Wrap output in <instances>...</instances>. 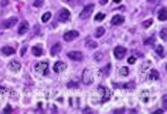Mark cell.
Here are the masks:
<instances>
[{"instance_id":"cell-1","label":"cell","mask_w":167,"mask_h":114,"mask_svg":"<svg viewBox=\"0 0 167 114\" xmlns=\"http://www.w3.org/2000/svg\"><path fill=\"white\" fill-rule=\"evenodd\" d=\"M94 81V76H92V72L91 70L86 68L84 71H83V82L86 84V85H89L92 83Z\"/></svg>"},{"instance_id":"cell-2","label":"cell","mask_w":167,"mask_h":114,"mask_svg":"<svg viewBox=\"0 0 167 114\" xmlns=\"http://www.w3.org/2000/svg\"><path fill=\"white\" fill-rule=\"evenodd\" d=\"M94 8H95V6H94L92 3L87 5V6L81 10V12L79 14V18H80V19H87V18H89L90 14L94 11Z\"/></svg>"},{"instance_id":"cell-3","label":"cell","mask_w":167,"mask_h":114,"mask_svg":"<svg viewBox=\"0 0 167 114\" xmlns=\"http://www.w3.org/2000/svg\"><path fill=\"white\" fill-rule=\"evenodd\" d=\"M35 70L41 73V74H47V71H48V62L46 61H41V62H38L35 65Z\"/></svg>"},{"instance_id":"cell-4","label":"cell","mask_w":167,"mask_h":114,"mask_svg":"<svg viewBox=\"0 0 167 114\" xmlns=\"http://www.w3.org/2000/svg\"><path fill=\"white\" fill-rule=\"evenodd\" d=\"M70 12L66 9V8H63L59 12H58V21L60 22H67L69 19H70Z\"/></svg>"},{"instance_id":"cell-5","label":"cell","mask_w":167,"mask_h":114,"mask_svg":"<svg viewBox=\"0 0 167 114\" xmlns=\"http://www.w3.org/2000/svg\"><path fill=\"white\" fill-rule=\"evenodd\" d=\"M17 22H18V19H17L16 17H11V18H9V19H7V20L2 21L1 27H2L3 29H9V28H13V27H15V25H17Z\"/></svg>"},{"instance_id":"cell-6","label":"cell","mask_w":167,"mask_h":114,"mask_svg":"<svg viewBox=\"0 0 167 114\" xmlns=\"http://www.w3.org/2000/svg\"><path fill=\"white\" fill-rule=\"evenodd\" d=\"M67 57L74 61H81L84 59L83 52H80V51H70L67 53Z\"/></svg>"},{"instance_id":"cell-7","label":"cell","mask_w":167,"mask_h":114,"mask_svg":"<svg viewBox=\"0 0 167 114\" xmlns=\"http://www.w3.org/2000/svg\"><path fill=\"white\" fill-rule=\"evenodd\" d=\"M98 90L102 92V103H105V102L109 101V99H110V96H112V92H110V90H108L107 88H104V87H99Z\"/></svg>"},{"instance_id":"cell-8","label":"cell","mask_w":167,"mask_h":114,"mask_svg":"<svg viewBox=\"0 0 167 114\" xmlns=\"http://www.w3.org/2000/svg\"><path fill=\"white\" fill-rule=\"evenodd\" d=\"M79 37V32L76 30H71V31H68L64 35V40L65 41H73L75 39H77Z\"/></svg>"},{"instance_id":"cell-9","label":"cell","mask_w":167,"mask_h":114,"mask_svg":"<svg viewBox=\"0 0 167 114\" xmlns=\"http://www.w3.org/2000/svg\"><path fill=\"white\" fill-rule=\"evenodd\" d=\"M126 52H127V50H126L124 47H116L115 50H114V55H115L116 59L121 60V59L125 57Z\"/></svg>"},{"instance_id":"cell-10","label":"cell","mask_w":167,"mask_h":114,"mask_svg":"<svg viewBox=\"0 0 167 114\" xmlns=\"http://www.w3.org/2000/svg\"><path fill=\"white\" fill-rule=\"evenodd\" d=\"M67 69V64L61 61H57L55 65H53V71L56 73H60V72H64L65 70Z\"/></svg>"},{"instance_id":"cell-11","label":"cell","mask_w":167,"mask_h":114,"mask_svg":"<svg viewBox=\"0 0 167 114\" xmlns=\"http://www.w3.org/2000/svg\"><path fill=\"white\" fill-rule=\"evenodd\" d=\"M124 21H125V18L123 17V16H120V14H116L114 16L113 18H112V25H121V23H124Z\"/></svg>"},{"instance_id":"cell-12","label":"cell","mask_w":167,"mask_h":114,"mask_svg":"<svg viewBox=\"0 0 167 114\" xmlns=\"http://www.w3.org/2000/svg\"><path fill=\"white\" fill-rule=\"evenodd\" d=\"M8 66H9V69H10L13 72H18V71L21 69V64H20V62L16 61V60L10 61V63H9Z\"/></svg>"},{"instance_id":"cell-13","label":"cell","mask_w":167,"mask_h":114,"mask_svg":"<svg viewBox=\"0 0 167 114\" xmlns=\"http://www.w3.org/2000/svg\"><path fill=\"white\" fill-rule=\"evenodd\" d=\"M29 29V25L27 21H22L20 25H19V28H18V33L19 35H25Z\"/></svg>"},{"instance_id":"cell-14","label":"cell","mask_w":167,"mask_h":114,"mask_svg":"<svg viewBox=\"0 0 167 114\" xmlns=\"http://www.w3.org/2000/svg\"><path fill=\"white\" fill-rule=\"evenodd\" d=\"M1 53L3 55H11L13 53H16V50L13 48H11V47H9V46H6V47H3L1 49Z\"/></svg>"},{"instance_id":"cell-15","label":"cell","mask_w":167,"mask_h":114,"mask_svg":"<svg viewBox=\"0 0 167 114\" xmlns=\"http://www.w3.org/2000/svg\"><path fill=\"white\" fill-rule=\"evenodd\" d=\"M61 51V43H59V42H57L56 44H53V47L51 48V50H50V53H51V55H57L59 52Z\"/></svg>"},{"instance_id":"cell-16","label":"cell","mask_w":167,"mask_h":114,"mask_svg":"<svg viewBox=\"0 0 167 114\" xmlns=\"http://www.w3.org/2000/svg\"><path fill=\"white\" fill-rule=\"evenodd\" d=\"M158 19L160 20V21H166L167 19V10L165 7H163L162 9H160V11L158 13Z\"/></svg>"},{"instance_id":"cell-17","label":"cell","mask_w":167,"mask_h":114,"mask_svg":"<svg viewBox=\"0 0 167 114\" xmlns=\"http://www.w3.org/2000/svg\"><path fill=\"white\" fill-rule=\"evenodd\" d=\"M31 52H32V54H34V55H36V57H40V55L42 54V49H41V47H40V46H35V47H32Z\"/></svg>"},{"instance_id":"cell-18","label":"cell","mask_w":167,"mask_h":114,"mask_svg":"<svg viewBox=\"0 0 167 114\" xmlns=\"http://www.w3.org/2000/svg\"><path fill=\"white\" fill-rule=\"evenodd\" d=\"M149 80H154V81H157V80H159V73H158V71L157 70H150V72H149Z\"/></svg>"},{"instance_id":"cell-19","label":"cell","mask_w":167,"mask_h":114,"mask_svg":"<svg viewBox=\"0 0 167 114\" xmlns=\"http://www.w3.org/2000/svg\"><path fill=\"white\" fill-rule=\"evenodd\" d=\"M156 53L160 57V58H164L165 57V52H164V48H163V46H157L156 47Z\"/></svg>"},{"instance_id":"cell-20","label":"cell","mask_w":167,"mask_h":114,"mask_svg":"<svg viewBox=\"0 0 167 114\" xmlns=\"http://www.w3.org/2000/svg\"><path fill=\"white\" fill-rule=\"evenodd\" d=\"M104 33H105V29H104L103 27H98V29L95 32V37L96 38H100L102 36H104Z\"/></svg>"},{"instance_id":"cell-21","label":"cell","mask_w":167,"mask_h":114,"mask_svg":"<svg viewBox=\"0 0 167 114\" xmlns=\"http://www.w3.org/2000/svg\"><path fill=\"white\" fill-rule=\"evenodd\" d=\"M50 18H51V13L46 12V13L42 14V17H41V21H42V22H48V21L50 20Z\"/></svg>"},{"instance_id":"cell-22","label":"cell","mask_w":167,"mask_h":114,"mask_svg":"<svg viewBox=\"0 0 167 114\" xmlns=\"http://www.w3.org/2000/svg\"><path fill=\"white\" fill-rule=\"evenodd\" d=\"M128 68H126V66H123V68H120V70H119V74L121 76H128Z\"/></svg>"},{"instance_id":"cell-23","label":"cell","mask_w":167,"mask_h":114,"mask_svg":"<svg viewBox=\"0 0 167 114\" xmlns=\"http://www.w3.org/2000/svg\"><path fill=\"white\" fill-rule=\"evenodd\" d=\"M106 18V16H105V13H97L96 14V17H95V21H103L104 19Z\"/></svg>"},{"instance_id":"cell-24","label":"cell","mask_w":167,"mask_h":114,"mask_svg":"<svg viewBox=\"0 0 167 114\" xmlns=\"http://www.w3.org/2000/svg\"><path fill=\"white\" fill-rule=\"evenodd\" d=\"M152 25H153V19H148V20H146V21H144V22H143V27H144V28H146V29H147V28H149Z\"/></svg>"},{"instance_id":"cell-25","label":"cell","mask_w":167,"mask_h":114,"mask_svg":"<svg viewBox=\"0 0 167 114\" xmlns=\"http://www.w3.org/2000/svg\"><path fill=\"white\" fill-rule=\"evenodd\" d=\"M87 47L88 48H97V43L95 42V41H92V40H89V41H87Z\"/></svg>"},{"instance_id":"cell-26","label":"cell","mask_w":167,"mask_h":114,"mask_svg":"<svg viewBox=\"0 0 167 114\" xmlns=\"http://www.w3.org/2000/svg\"><path fill=\"white\" fill-rule=\"evenodd\" d=\"M166 28H164V29H162V31H160V33H159V36H160V38L163 39L164 41H166Z\"/></svg>"},{"instance_id":"cell-27","label":"cell","mask_w":167,"mask_h":114,"mask_svg":"<svg viewBox=\"0 0 167 114\" xmlns=\"http://www.w3.org/2000/svg\"><path fill=\"white\" fill-rule=\"evenodd\" d=\"M44 1H45V0H35V2H34V6H35V7H41V6H42V5H44Z\"/></svg>"},{"instance_id":"cell-28","label":"cell","mask_w":167,"mask_h":114,"mask_svg":"<svg viewBox=\"0 0 167 114\" xmlns=\"http://www.w3.org/2000/svg\"><path fill=\"white\" fill-rule=\"evenodd\" d=\"M155 42V38L154 37H152V38L147 39V40H145V44L146 46H149V44H153Z\"/></svg>"},{"instance_id":"cell-29","label":"cell","mask_w":167,"mask_h":114,"mask_svg":"<svg viewBox=\"0 0 167 114\" xmlns=\"http://www.w3.org/2000/svg\"><path fill=\"white\" fill-rule=\"evenodd\" d=\"M134 87H135V83H134V82H129V83H127V84L124 85L125 89H133Z\"/></svg>"},{"instance_id":"cell-30","label":"cell","mask_w":167,"mask_h":114,"mask_svg":"<svg viewBox=\"0 0 167 114\" xmlns=\"http://www.w3.org/2000/svg\"><path fill=\"white\" fill-rule=\"evenodd\" d=\"M135 62H136V58H135V57H130V58H128L129 64H134Z\"/></svg>"},{"instance_id":"cell-31","label":"cell","mask_w":167,"mask_h":114,"mask_svg":"<svg viewBox=\"0 0 167 114\" xmlns=\"http://www.w3.org/2000/svg\"><path fill=\"white\" fill-rule=\"evenodd\" d=\"M166 100H167V96L166 95H164V96H163V106H164V109H165V110H166V107H167Z\"/></svg>"},{"instance_id":"cell-32","label":"cell","mask_w":167,"mask_h":114,"mask_svg":"<svg viewBox=\"0 0 167 114\" xmlns=\"http://www.w3.org/2000/svg\"><path fill=\"white\" fill-rule=\"evenodd\" d=\"M8 112H11V107H10L9 105H8V106H7V107L3 110V113H8Z\"/></svg>"},{"instance_id":"cell-33","label":"cell","mask_w":167,"mask_h":114,"mask_svg":"<svg viewBox=\"0 0 167 114\" xmlns=\"http://www.w3.org/2000/svg\"><path fill=\"white\" fill-rule=\"evenodd\" d=\"M102 58H103L102 53H99V54H95V59H96V60H100Z\"/></svg>"},{"instance_id":"cell-34","label":"cell","mask_w":167,"mask_h":114,"mask_svg":"<svg viewBox=\"0 0 167 114\" xmlns=\"http://www.w3.org/2000/svg\"><path fill=\"white\" fill-rule=\"evenodd\" d=\"M6 92H7V89H5V88L0 87V93H1V94H5Z\"/></svg>"},{"instance_id":"cell-35","label":"cell","mask_w":167,"mask_h":114,"mask_svg":"<svg viewBox=\"0 0 167 114\" xmlns=\"http://www.w3.org/2000/svg\"><path fill=\"white\" fill-rule=\"evenodd\" d=\"M26 50H27V47H24V48H22V50H21V57H24V55H25V52H26Z\"/></svg>"},{"instance_id":"cell-36","label":"cell","mask_w":167,"mask_h":114,"mask_svg":"<svg viewBox=\"0 0 167 114\" xmlns=\"http://www.w3.org/2000/svg\"><path fill=\"white\" fill-rule=\"evenodd\" d=\"M123 112H125L124 109L123 110H116V111H114V113H123Z\"/></svg>"},{"instance_id":"cell-37","label":"cell","mask_w":167,"mask_h":114,"mask_svg":"<svg viewBox=\"0 0 167 114\" xmlns=\"http://www.w3.org/2000/svg\"><path fill=\"white\" fill-rule=\"evenodd\" d=\"M99 2H100V5H106L108 2V0H100Z\"/></svg>"},{"instance_id":"cell-38","label":"cell","mask_w":167,"mask_h":114,"mask_svg":"<svg viewBox=\"0 0 167 114\" xmlns=\"http://www.w3.org/2000/svg\"><path fill=\"white\" fill-rule=\"evenodd\" d=\"M148 1H149L150 3H157V2L159 1V0H148Z\"/></svg>"},{"instance_id":"cell-39","label":"cell","mask_w":167,"mask_h":114,"mask_svg":"<svg viewBox=\"0 0 167 114\" xmlns=\"http://www.w3.org/2000/svg\"><path fill=\"white\" fill-rule=\"evenodd\" d=\"M163 112H164V111H163V110H157V111H156V112H155V113H163Z\"/></svg>"},{"instance_id":"cell-40","label":"cell","mask_w":167,"mask_h":114,"mask_svg":"<svg viewBox=\"0 0 167 114\" xmlns=\"http://www.w3.org/2000/svg\"><path fill=\"white\" fill-rule=\"evenodd\" d=\"M114 1H115L116 3H119V2H120V1H121V0H114Z\"/></svg>"},{"instance_id":"cell-41","label":"cell","mask_w":167,"mask_h":114,"mask_svg":"<svg viewBox=\"0 0 167 114\" xmlns=\"http://www.w3.org/2000/svg\"><path fill=\"white\" fill-rule=\"evenodd\" d=\"M64 1H66V2H68V1H69V0H64Z\"/></svg>"}]
</instances>
